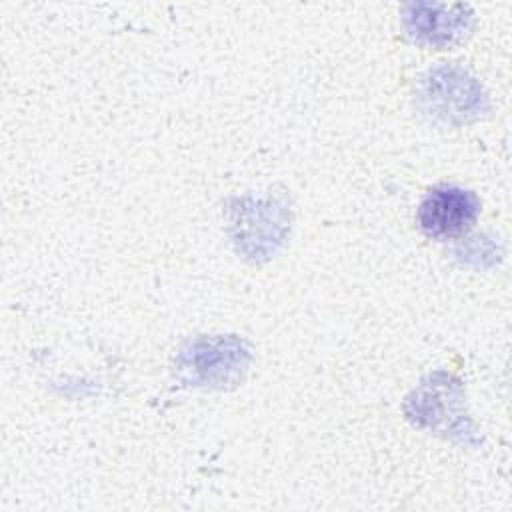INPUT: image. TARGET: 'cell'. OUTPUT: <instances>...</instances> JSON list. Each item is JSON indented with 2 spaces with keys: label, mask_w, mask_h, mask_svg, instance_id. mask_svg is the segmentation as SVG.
<instances>
[{
  "label": "cell",
  "mask_w": 512,
  "mask_h": 512,
  "mask_svg": "<svg viewBox=\"0 0 512 512\" xmlns=\"http://www.w3.org/2000/svg\"><path fill=\"white\" fill-rule=\"evenodd\" d=\"M442 6H430L424 4L422 10L420 6H412L414 14H408V24H410V34L418 40H424L428 44H450L454 38H458L464 32V16H446L440 14Z\"/></svg>",
  "instance_id": "3"
},
{
  "label": "cell",
  "mask_w": 512,
  "mask_h": 512,
  "mask_svg": "<svg viewBox=\"0 0 512 512\" xmlns=\"http://www.w3.org/2000/svg\"><path fill=\"white\" fill-rule=\"evenodd\" d=\"M424 84V98L430 102L434 114L444 120L476 118L482 110L484 94L474 78H468L462 70H434Z\"/></svg>",
  "instance_id": "2"
},
{
  "label": "cell",
  "mask_w": 512,
  "mask_h": 512,
  "mask_svg": "<svg viewBox=\"0 0 512 512\" xmlns=\"http://www.w3.org/2000/svg\"><path fill=\"white\" fill-rule=\"evenodd\" d=\"M480 200L474 192L440 184L428 190L418 206V226L432 240H452L464 236L478 220Z\"/></svg>",
  "instance_id": "1"
}]
</instances>
